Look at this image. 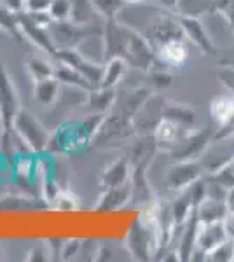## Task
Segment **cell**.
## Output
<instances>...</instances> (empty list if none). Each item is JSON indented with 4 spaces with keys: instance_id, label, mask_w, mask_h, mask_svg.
Here are the masks:
<instances>
[{
    "instance_id": "obj_1",
    "label": "cell",
    "mask_w": 234,
    "mask_h": 262,
    "mask_svg": "<svg viewBox=\"0 0 234 262\" xmlns=\"http://www.w3.org/2000/svg\"><path fill=\"white\" fill-rule=\"evenodd\" d=\"M103 60L122 58L130 67L151 72L156 65V53L137 30L119 19H109L103 28Z\"/></svg>"
},
{
    "instance_id": "obj_2",
    "label": "cell",
    "mask_w": 234,
    "mask_h": 262,
    "mask_svg": "<svg viewBox=\"0 0 234 262\" xmlns=\"http://www.w3.org/2000/svg\"><path fill=\"white\" fill-rule=\"evenodd\" d=\"M19 96L14 81L0 58V129H2L0 140H6L12 135V124H14L16 114L19 112Z\"/></svg>"
},
{
    "instance_id": "obj_3",
    "label": "cell",
    "mask_w": 234,
    "mask_h": 262,
    "mask_svg": "<svg viewBox=\"0 0 234 262\" xmlns=\"http://www.w3.org/2000/svg\"><path fill=\"white\" fill-rule=\"evenodd\" d=\"M12 129H14V133L18 135L21 140L27 143L32 152H44L48 149L51 133L27 108H19V112L16 114Z\"/></svg>"
},
{
    "instance_id": "obj_4",
    "label": "cell",
    "mask_w": 234,
    "mask_h": 262,
    "mask_svg": "<svg viewBox=\"0 0 234 262\" xmlns=\"http://www.w3.org/2000/svg\"><path fill=\"white\" fill-rule=\"evenodd\" d=\"M49 30L56 49H77V46L96 35L95 27H91V25H75L70 19L53 21Z\"/></svg>"
},
{
    "instance_id": "obj_5",
    "label": "cell",
    "mask_w": 234,
    "mask_h": 262,
    "mask_svg": "<svg viewBox=\"0 0 234 262\" xmlns=\"http://www.w3.org/2000/svg\"><path fill=\"white\" fill-rule=\"evenodd\" d=\"M203 164L199 163V159H187V161H175V164L168 168L166 173V184L169 185V189L177 192L185 191L187 187L194 184L196 180H199L203 177Z\"/></svg>"
},
{
    "instance_id": "obj_6",
    "label": "cell",
    "mask_w": 234,
    "mask_h": 262,
    "mask_svg": "<svg viewBox=\"0 0 234 262\" xmlns=\"http://www.w3.org/2000/svg\"><path fill=\"white\" fill-rule=\"evenodd\" d=\"M214 140V135L208 129H199L194 133H187L180 142L169 150L175 161H187V159H199L206 147Z\"/></svg>"
},
{
    "instance_id": "obj_7",
    "label": "cell",
    "mask_w": 234,
    "mask_h": 262,
    "mask_svg": "<svg viewBox=\"0 0 234 262\" xmlns=\"http://www.w3.org/2000/svg\"><path fill=\"white\" fill-rule=\"evenodd\" d=\"M54 56L61 63H67L72 69L77 70L79 74L82 75L84 79H88L95 88L100 86L101 75H103V67H101L100 63L89 60L84 54H80L77 49H58Z\"/></svg>"
},
{
    "instance_id": "obj_8",
    "label": "cell",
    "mask_w": 234,
    "mask_h": 262,
    "mask_svg": "<svg viewBox=\"0 0 234 262\" xmlns=\"http://www.w3.org/2000/svg\"><path fill=\"white\" fill-rule=\"evenodd\" d=\"M180 27L184 32V37L189 42L201 51L203 54H211L215 53V46L210 39L206 27L203 25V21L199 18H190V16H180Z\"/></svg>"
},
{
    "instance_id": "obj_9",
    "label": "cell",
    "mask_w": 234,
    "mask_h": 262,
    "mask_svg": "<svg viewBox=\"0 0 234 262\" xmlns=\"http://www.w3.org/2000/svg\"><path fill=\"white\" fill-rule=\"evenodd\" d=\"M19 16V27L21 32H23V37H27L30 42L40 48L42 51H46L48 54H56V46H54V40L51 37V30L48 27H40V25L33 23L32 19L27 16V12H18Z\"/></svg>"
},
{
    "instance_id": "obj_10",
    "label": "cell",
    "mask_w": 234,
    "mask_h": 262,
    "mask_svg": "<svg viewBox=\"0 0 234 262\" xmlns=\"http://www.w3.org/2000/svg\"><path fill=\"white\" fill-rule=\"evenodd\" d=\"M157 65L166 69H182L189 60V48H187L184 37L182 39L168 40L156 51Z\"/></svg>"
},
{
    "instance_id": "obj_11",
    "label": "cell",
    "mask_w": 234,
    "mask_h": 262,
    "mask_svg": "<svg viewBox=\"0 0 234 262\" xmlns=\"http://www.w3.org/2000/svg\"><path fill=\"white\" fill-rule=\"evenodd\" d=\"M227 238L229 236H227V231H225L222 221L199 222L198 232H196V248L205 252L208 257V253L219 247L220 243H224Z\"/></svg>"
},
{
    "instance_id": "obj_12",
    "label": "cell",
    "mask_w": 234,
    "mask_h": 262,
    "mask_svg": "<svg viewBox=\"0 0 234 262\" xmlns=\"http://www.w3.org/2000/svg\"><path fill=\"white\" fill-rule=\"evenodd\" d=\"M185 135L187 133H184V126L163 117V119L157 122L154 129V140L157 143V147H164L166 150H172Z\"/></svg>"
},
{
    "instance_id": "obj_13",
    "label": "cell",
    "mask_w": 234,
    "mask_h": 262,
    "mask_svg": "<svg viewBox=\"0 0 234 262\" xmlns=\"http://www.w3.org/2000/svg\"><path fill=\"white\" fill-rule=\"evenodd\" d=\"M131 196H133V185H130L127 182L122 185H117V187H110L101 196L98 210H117L124 206L131 200Z\"/></svg>"
},
{
    "instance_id": "obj_14",
    "label": "cell",
    "mask_w": 234,
    "mask_h": 262,
    "mask_svg": "<svg viewBox=\"0 0 234 262\" xmlns=\"http://www.w3.org/2000/svg\"><path fill=\"white\" fill-rule=\"evenodd\" d=\"M54 77L61 82V86L75 88V90H82L86 93L95 90V86H93L88 79H84L77 70L72 69V67L67 65V63H61V65L54 67Z\"/></svg>"
},
{
    "instance_id": "obj_15",
    "label": "cell",
    "mask_w": 234,
    "mask_h": 262,
    "mask_svg": "<svg viewBox=\"0 0 234 262\" xmlns=\"http://www.w3.org/2000/svg\"><path fill=\"white\" fill-rule=\"evenodd\" d=\"M198 226H199V221H198V213L196 210L190 213V217L187 219V227L184 229V234L182 238L178 239V259L182 260H190L193 259V253L196 250V232H198Z\"/></svg>"
},
{
    "instance_id": "obj_16",
    "label": "cell",
    "mask_w": 234,
    "mask_h": 262,
    "mask_svg": "<svg viewBox=\"0 0 234 262\" xmlns=\"http://www.w3.org/2000/svg\"><path fill=\"white\" fill-rule=\"evenodd\" d=\"M199 222H217L224 221L225 213H227V205L225 200H215V198H205L201 205L196 208Z\"/></svg>"
},
{
    "instance_id": "obj_17",
    "label": "cell",
    "mask_w": 234,
    "mask_h": 262,
    "mask_svg": "<svg viewBox=\"0 0 234 262\" xmlns=\"http://www.w3.org/2000/svg\"><path fill=\"white\" fill-rule=\"evenodd\" d=\"M127 179H130V163H127V159L121 158L117 161H114L103 171V175H101V185L105 189L117 187V185L126 184Z\"/></svg>"
},
{
    "instance_id": "obj_18",
    "label": "cell",
    "mask_w": 234,
    "mask_h": 262,
    "mask_svg": "<svg viewBox=\"0 0 234 262\" xmlns=\"http://www.w3.org/2000/svg\"><path fill=\"white\" fill-rule=\"evenodd\" d=\"M59 91H61V82L56 77H49L44 79V81L35 82L33 96H35L37 103H40L42 107H51L58 100Z\"/></svg>"
},
{
    "instance_id": "obj_19",
    "label": "cell",
    "mask_w": 234,
    "mask_h": 262,
    "mask_svg": "<svg viewBox=\"0 0 234 262\" xmlns=\"http://www.w3.org/2000/svg\"><path fill=\"white\" fill-rule=\"evenodd\" d=\"M217 0H177L178 16H190V18H201L208 12H215Z\"/></svg>"
},
{
    "instance_id": "obj_20",
    "label": "cell",
    "mask_w": 234,
    "mask_h": 262,
    "mask_svg": "<svg viewBox=\"0 0 234 262\" xmlns=\"http://www.w3.org/2000/svg\"><path fill=\"white\" fill-rule=\"evenodd\" d=\"M126 67L127 63L122 58H112V60L105 61L100 88H110V90H114L122 81V77H124Z\"/></svg>"
},
{
    "instance_id": "obj_21",
    "label": "cell",
    "mask_w": 234,
    "mask_h": 262,
    "mask_svg": "<svg viewBox=\"0 0 234 262\" xmlns=\"http://www.w3.org/2000/svg\"><path fill=\"white\" fill-rule=\"evenodd\" d=\"M234 107V95H217L210 101V116L217 122V126L224 124L231 116Z\"/></svg>"
},
{
    "instance_id": "obj_22",
    "label": "cell",
    "mask_w": 234,
    "mask_h": 262,
    "mask_svg": "<svg viewBox=\"0 0 234 262\" xmlns=\"http://www.w3.org/2000/svg\"><path fill=\"white\" fill-rule=\"evenodd\" d=\"M114 100H116V95H114V90H110V88L98 86L95 90L88 91V107L100 114L107 112L114 105Z\"/></svg>"
},
{
    "instance_id": "obj_23",
    "label": "cell",
    "mask_w": 234,
    "mask_h": 262,
    "mask_svg": "<svg viewBox=\"0 0 234 262\" xmlns=\"http://www.w3.org/2000/svg\"><path fill=\"white\" fill-rule=\"evenodd\" d=\"M163 117L178 122V124H182L184 128L193 126L196 122V112L193 108L185 107V105H180V103H168V101H164Z\"/></svg>"
},
{
    "instance_id": "obj_24",
    "label": "cell",
    "mask_w": 234,
    "mask_h": 262,
    "mask_svg": "<svg viewBox=\"0 0 234 262\" xmlns=\"http://www.w3.org/2000/svg\"><path fill=\"white\" fill-rule=\"evenodd\" d=\"M0 30L6 32L7 35H11L16 40H23V32L19 27V16L18 12L11 11L9 7H6L0 2Z\"/></svg>"
},
{
    "instance_id": "obj_25",
    "label": "cell",
    "mask_w": 234,
    "mask_h": 262,
    "mask_svg": "<svg viewBox=\"0 0 234 262\" xmlns=\"http://www.w3.org/2000/svg\"><path fill=\"white\" fill-rule=\"evenodd\" d=\"M93 16H98L93 0H72V11H70V21L75 25H89Z\"/></svg>"
},
{
    "instance_id": "obj_26",
    "label": "cell",
    "mask_w": 234,
    "mask_h": 262,
    "mask_svg": "<svg viewBox=\"0 0 234 262\" xmlns=\"http://www.w3.org/2000/svg\"><path fill=\"white\" fill-rule=\"evenodd\" d=\"M96 14L103 19H117L122 9L126 7L124 0H93Z\"/></svg>"
},
{
    "instance_id": "obj_27",
    "label": "cell",
    "mask_w": 234,
    "mask_h": 262,
    "mask_svg": "<svg viewBox=\"0 0 234 262\" xmlns=\"http://www.w3.org/2000/svg\"><path fill=\"white\" fill-rule=\"evenodd\" d=\"M205 179L222 185V187H225L227 191L232 189L234 187V156L225 164H222L219 170H215L214 173H206Z\"/></svg>"
},
{
    "instance_id": "obj_28",
    "label": "cell",
    "mask_w": 234,
    "mask_h": 262,
    "mask_svg": "<svg viewBox=\"0 0 234 262\" xmlns=\"http://www.w3.org/2000/svg\"><path fill=\"white\" fill-rule=\"evenodd\" d=\"M27 70L32 75V79L35 82L44 81V79L54 77V67L49 61L40 60V58H30L27 61Z\"/></svg>"
},
{
    "instance_id": "obj_29",
    "label": "cell",
    "mask_w": 234,
    "mask_h": 262,
    "mask_svg": "<svg viewBox=\"0 0 234 262\" xmlns=\"http://www.w3.org/2000/svg\"><path fill=\"white\" fill-rule=\"evenodd\" d=\"M208 260H214V262H229L234 260V239L227 238L224 243H220L219 247L214 248L206 257Z\"/></svg>"
},
{
    "instance_id": "obj_30",
    "label": "cell",
    "mask_w": 234,
    "mask_h": 262,
    "mask_svg": "<svg viewBox=\"0 0 234 262\" xmlns=\"http://www.w3.org/2000/svg\"><path fill=\"white\" fill-rule=\"evenodd\" d=\"M72 11V0H51L48 12L53 21H69Z\"/></svg>"
},
{
    "instance_id": "obj_31",
    "label": "cell",
    "mask_w": 234,
    "mask_h": 262,
    "mask_svg": "<svg viewBox=\"0 0 234 262\" xmlns=\"http://www.w3.org/2000/svg\"><path fill=\"white\" fill-rule=\"evenodd\" d=\"M54 203V208L56 210H75L79 206V201H77V196H74L72 192L69 191H61L56 194V198L53 200Z\"/></svg>"
},
{
    "instance_id": "obj_32",
    "label": "cell",
    "mask_w": 234,
    "mask_h": 262,
    "mask_svg": "<svg viewBox=\"0 0 234 262\" xmlns=\"http://www.w3.org/2000/svg\"><path fill=\"white\" fill-rule=\"evenodd\" d=\"M227 138H234V107L231 116L227 117V121L224 124H220L219 131L214 135V140H227Z\"/></svg>"
},
{
    "instance_id": "obj_33",
    "label": "cell",
    "mask_w": 234,
    "mask_h": 262,
    "mask_svg": "<svg viewBox=\"0 0 234 262\" xmlns=\"http://www.w3.org/2000/svg\"><path fill=\"white\" fill-rule=\"evenodd\" d=\"M217 77H219V81L234 95V69L232 67H220Z\"/></svg>"
},
{
    "instance_id": "obj_34",
    "label": "cell",
    "mask_w": 234,
    "mask_h": 262,
    "mask_svg": "<svg viewBox=\"0 0 234 262\" xmlns=\"http://www.w3.org/2000/svg\"><path fill=\"white\" fill-rule=\"evenodd\" d=\"M80 242H77V239H69V242H63V247H61V255L63 259H72L74 255H79L80 252Z\"/></svg>"
},
{
    "instance_id": "obj_35",
    "label": "cell",
    "mask_w": 234,
    "mask_h": 262,
    "mask_svg": "<svg viewBox=\"0 0 234 262\" xmlns=\"http://www.w3.org/2000/svg\"><path fill=\"white\" fill-rule=\"evenodd\" d=\"M151 81L156 88H166L172 82V75L169 72H151Z\"/></svg>"
},
{
    "instance_id": "obj_36",
    "label": "cell",
    "mask_w": 234,
    "mask_h": 262,
    "mask_svg": "<svg viewBox=\"0 0 234 262\" xmlns=\"http://www.w3.org/2000/svg\"><path fill=\"white\" fill-rule=\"evenodd\" d=\"M51 0H27L25 11H48Z\"/></svg>"
},
{
    "instance_id": "obj_37",
    "label": "cell",
    "mask_w": 234,
    "mask_h": 262,
    "mask_svg": "<svg viewBox=\"0 0 234 262\" xmlns=\"http://www.w3.org/2000/svg\"><path fill=\"white\" fill-rule=\"evenodd\" d=\"M222 222H224L225 231H227V236L234 239V212H227V213H225V217H224Z\"/></svg>"
},
{
    "instance_id": "obj_38",
    "label": "cell",
    "mask_w": 234,
    "mask_h": 262,
    "mask_svg": "<svg viewBox=\"0 0 234 262\" xmlns=\"http://www.w3.org/2000/svg\"><path fill=\"white\" fill-rule=\"evenodd\" d=\"M25 2L27 0H2V4L6 7H9L14 12H23L25 11Z\"/></svg>"
},
{
    "instance_id": "obj_39",
    "label": "cell",
    "mask_w": 234,
    "mask_h": 262,
    "mask_svg": "<svg viewBox=\"0 0 234 262\" xmlns=\"http://www.w3.org/2000/svg\"><path fill=\"white\" fill-rule=\"evenodd\" d=\"M225 205H227V212H234V187L227 191V196H225Z\"/></svg>"
},
{
    "instance_id": "obj_40",
    "label": "cell",
    "mask_w": 234,
    "mask_h": 262,
    "mask_svg": "<svg viewBox=\"0 0 234 262\" xmlns=\"http://www.w3.org/2000/svg\"><path fill=\"white\" fill-rule=\"evenodd\" d=\"M126 6H138V4H142L143 0H124Z\"/></svg>"
},
{
    "instance_id": "obj_41",
    "label": "cell",
    "mask_w": 234,
    "mask_h": 262,
    "mask_svg": "<svg viewBox=\"0 0 234 262\" xmlns=\"http://www.w3.org/2000/svg\"><path fill=\"white\" fill-rule=\"evenodd\" d=\"M0 2H2V0H0Z\"/></svg>"
}]
</instances>
